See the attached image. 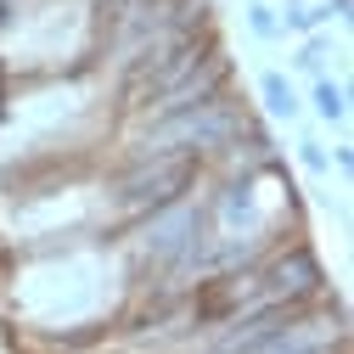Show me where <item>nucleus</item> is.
I'll list each match as a JSON object with an SVG mask.
<instances>
[{
	"mask_svg": "<svg viewBox=\"0 0 354 354\" xmlns=\"http://www.w3.org/2000/svg\"><path fill=\"white\" fill-rule=\"evenodd\" d=\"M248 124H253V107L231 84V91H219V96H208V102H197L186 113H169V118L124 129V158H136V152H197L208 163L231 136H242Z\"/></svg>",
	"mask_w": 354,
	"mask_h": 354,
	"instance_id": "nucleus-1",
	"label": "nucleus"
},
{
	"mask_svg": "<svg viewBox=\"0 0 354 354\" xmlns=\"http://www.w3.org/2000/svg\"><path fill=\"white\" fill-rule=\"evenodd\" d=\"M203 174H208V163L197 152H136L118 169H107L102 208L118 214V219H141V214H152L174 197H192Z\"/></svg>",
	"mask_w": 354,
	"mask_h": 354,
	"instance_id": "nucleus-2",
	"label": "nucleus"
},
{
	"mask_svg": "<svg viewBox=\"0 0 354 354\" xmlns=\"http://www.w3.org/2000/svg\"><path fill=\"white\" fill-rule=\"evenodd\" d=\"M343 57H348V46H332L326 28H309L304 46H298V57H292V68H298L304 79H321V73H332L326 62H337V73H343Z\"/></svg>",
	"mask_w": 354,
	"mask_h": 354,
	"instance_id": "nucleus-3",
	"label": "nucleus"
},
{
	"mask_svg": "<svg viewBox=\"0 0 354 354\" xmlns=\"http://www.w3.org/2000/svg\"><path fill=\"white\" fill-rule=\"evenodd\" d=\"M309 107H315L321 124H348V73H321V79H309Z\"/></svg>",
	"mask_w": 354,
	"mask_h": 354,
	"instance_id": "nucleus-4",
	"label": "nucleus"
},
{
	"mask_svg": "<svg viewBox=\"0 0 354 354\" xmlns=\"http://www.w3.org/2000/svg\"><path fill=\"white\" fill-rule=\"evenodd\" d=\"M259 96H264V113H270V118H298L304 113V96H298V84L281 73V68H264L259 73Z\"/></svg>",
	"mask_w": 354,
	"mask_h": 354,
	"instance_id": "nucleus-5",
	"label": "nucleus"
},
{
	"mask_svg": "<svg viewBox=\"0 0 354 354\" xmlns=\"http://www.w3.org/2000/svg\"><path fill=\"white\" fill-rule=\"evenodd\" d=\"M281 28H292V34H309V28H326L332 23V12H326V0L315 6V0H281Z\"/></svg>",
	"mask_w": 354,
	"mask_h": 354,
	"instance_id": "nucleus-6",
	"label": "nucleus"
},
{
	"mask_svg": "<svg viewBox=\"0 0 354 354\" xmlns=\"http://www.w3.org/2000/svg\"><path fill=\"white\" fill-rule=\"evenodd\" d=\"M248 34L253 39H264V46H270V39H281V17H276V6H270V0H248Z\"/></svg>",
	"mask_w": 354,
	"mask_h": 354,
	"instance_id": "nucleus-7",
	"label": "nucleus"
},
{
	"mask_svg": "<svg viewBox=\"0 0 354 354\" xmlns=\"http://www.w3.org/2000/svg\"><path fill=\"white\" fill-rule=\"evenodd\" d=\"M298 163H304L309 174H332V158H326V147H321L315 136H298Z\"/></svg>",
	"mask_w": 354,
	"mask_h": 354,
	"instance_id": "nucleus-8",
	"label": "nucleus"
},
{
	"mask_svg": "<svg viewBox=\"0 0 354 354\" xmlns=\"http://www.w3.org/2000/svg\"><path fill=\"white\" fill-rule=\"evenodd\" d=\"M326 158L337 163V174H343V180H348V169H354V152H348V141H337V147H332Z\"/></svg>",
	"mask_w": 354,
	"mask_h": 354,
	"instance_id": "nucleus-9",
	"label": "nucleus"
}]
</instances>
